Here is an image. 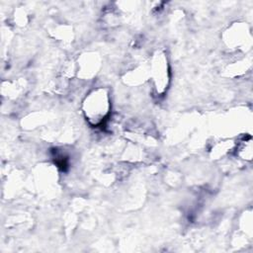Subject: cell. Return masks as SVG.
I'll list each match as a JSON object with an SVG mask.
<instances>
[{
    "instance_id": "cell-1",
    "label": "cell",
    "mask_w": 253,
    "mask_h": 253,
    "mask_svg": "<svg viewBox=\"0 0 253 253\" xmlns=\"http://www.w3.org/2000/svg\"><path fill=\"white\" fill-rule=\"evenodd\" d=\"M109 97L104 89L94 90L84 102L85 116L94 126L104 123L109 114Z\"/></svg>"
}]
</instances>
